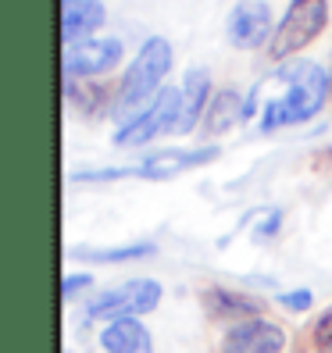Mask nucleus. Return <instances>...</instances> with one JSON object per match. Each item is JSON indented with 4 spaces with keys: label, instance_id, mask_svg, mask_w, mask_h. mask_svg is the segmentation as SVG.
Here are the masks:
<instances>
[{
    "label": "nucleus",
    "instance_id": "nucleus-1",
    "mask_svg": "<svg viewBox=\"0 0 332 353\" xmlns=\"http://www.w3.org/2000/svg\"><path fill=\"white\" fill-rule=\"evenodd\" d=\"M329 97H332V79L322 65H315V61H286L275 75H268L251 90L243 121L261 114V132L304 125L325 108Z\"/></svg>",
    "mask_w": 332,
    "mask_h": 353
},
{
    "label": "nucleus",
    "instance_id": "nucleus-2",
    "mask_svg": "<svg viewBox=\"0 0 332 353\" xmlns=\"http://www.w3.org/2000/svg\"><path fill=\"white\" fill-rule=\"evenodd\" d=\"M172 61H175V54H172V43L164 36H150L139 47V54L129 65L126 79H121V86L115 93V103H111V114L121 125H129L136 114H143V108L164 90L161 82L172 72Z\"/></svg>",
    "mask_w": 332,
    "mask_h": 353
},
{
    "label": "nucleus",
    "instance_id": "nucleus-3",
    "mask_svg": "<svg viewBox=\"0 0 332 353\" xmlns=\"http://www.w3.org/2000/svg\"><path fill=\"white\" fill-rule=\"evenodd\" d=\"M329 26V0H289L286 14L279 18V26L268 43V57L272 61H293L304 47H311Z\"/></svg>",
    "mask_w": 332,
    "mask_h": 353
},
{
    "label": "nucleus",
    "instance_id": "nucleus-4",
    "mask_svg": "<svg viewBox=\"0 0 332 353\" xmlns=\"http://www.w3.org/2000/svg\"><path fill=\"white\" fill-rule=\"evenodd\" d=\"M179 111H182V90H168L164 86L143 114H136L129 125H118L115 132V147H143L154 136H168L179 129Z\"/></svg>",
    "mask_w": 332,
    "mask_h": 353
},
{
    "label": "nucleus",
    "instance_id": "nucleus-5",
    "mask_svg": "<svg viewBox=\"0 0 332 353\" xmlns=\"http://www.w3.org/2000/svg\"><path fill=\"white\" fill-rule=\"evenodd\" d=\"M161 303V282L154 279H133L118 289H108L90 300L86 307V318H100V321H126V318H136V314H150Z\"/></svg>",
    "mask_w": 332,
    "mask_h": 353
},
{
    "label": "nucleus",
    "instance_id": "nucleus-6",
    "mask_svg": "<svg viewBox=\"0 0 332 353\" xmlns=\"http://www.w3.org/2000/svg\"><path fill=\"white\" fill-rule=\"evenodd\" d=\"M272 4L268 0H236L225 22V36L240 50H257L261 43H272Z\"/></svg>",
    "mask_w": 332,
    "mask_h": 353
},
{
    "label": "nucleus",
    "instance_id": "nucleus-7",
    "mask_svg": "<svg viewBox=\"0 0 332 353\" xmlns=\"http://www.w3.org/2000/svg\"><path fill=\"white\" fill-rule=\"evenodd\" d=\"M121 61V43L111 36H93L82 39V43H72L61 54V72L72 79H90V75H104L111 72Z\"/></svg>",
    "mask_w": 332,
    "mask_h": 353
},
{
    "label": "nucleus",
    "instance_id": "nucleus-8",
    "mask_svg": "<svg viewBox=\"0 0 332 353\" xmlns=\"http://www.w3.org/2000/svg\"><path fill=\"white\" fill-rule=\"evenodd\" d=\"M282 350H286V332L264 318L233 325L222 343V353H282Z\"/></svg>",
    "mask_w": 332,
    "mask_h": 353
},
{
    "label": "nucleus",
    "instance_id": "nucleus-9",
    "mask_svg": "<svg viewBox=\"0 0 332 353\" xmlns=\"http://www.w3.org/2000/svg\"><path fill=\"white\" fill-rule=\"evenodd\" d=\"M218 147H193V150H161V154H150L143 164H136V179H150V182H161V179H172V175H182L190 168H200V164H211L218 161Z\"/></svg>",
    "mask_w": 332,
    "mask_h": 353
},
{
    "label": "nucleus",
    "instance_id": "nucleus-10",
    "mask_svg": "<svg viewBox=\"0 0 332 353\" xmlns=\"http://www.w3.org/2000/svg\"><path fill=\"white\" fill-rule=\"evenodd\" d=\"M108 22V8L104 0H75V4L61 8V43L72 47L82 39H93V32Z\"/></svg>",
    "mask_w": 332,
    "mask_h": 353
},
{
    "label": "nucleus",
    "instance_id": "nucleus-11",
    "mask_svg": "<svg viewBox=\"0 0 332 353\" xmlns=\"http://www.w3.org/2000/svg\"><path fill=\"white\" fill-rule=\"evenodd\" d=\"M211 108V75L204 68H190L182 79V111H179V129L175 136H186L200 125V118Z\"/></svg>",
    "mask_w": 332,
    "mask_h": 353
},
{
    "label": "nucleus",
    "instance_id": "nucleus-12",
    "mask_svg": "<svg viewBox=\"0 0 332 353\" xmlns=\"http://www.w3.org/2000/svg\"><path fill=\"white\" fill-rule=\"evenodd\" d=\"M100 346H104V353H154L150 332L143 328V321H136V318L104 325Z\"/></svg>",
    "mask_w": 332,
    "mask_h": 353
},
{
    "label": "nucleus",
    "instance_id": "nucleus-13",
    "mask_svg": "<svg viewBox=\"0 0 332 353\" xmlns=\"http://www.w3.org/2000/svg\"><path fill=\"white\" fill-rule=\"evenodd\" d=\"M204 307L211 310L215 318H261V300L257 296H246V293H236V289H222V285H215V289H207L204 293Z\"/></svg>",
    "mask_w": 332,
    "mask_h": 353
},
{
    "label": "nucleus",
    "instance_id": "nucleus-14",
    "mask_svg": "<svg viewBox=\"0 0 332 353\" xmlns=\"http://www.w3.org/2000/svg\"><path fill=\"white\" fill-rule=\"evenodd\" d=\"M243 111H246V100L236 93V90H222L211 97V108L204 114V136H222L229 132L236 121H243Z\"/></svg>",
    "mask_w": 332,
    "mask_h": 353
},
{
    "label": "nucleus",
    "instance_id": "nucleus-15",
    "mask_svg": "<svg viewBox=\"0 0 332 353\" xmlns=\"http://www.w3.org/2000/svg\"><path fill=\"white\" fill-rule=\"evenodd\" d=\"M157 250L154 243H129V246H108V250H97V246H82V250H72V257L93 261V264H121V261H139L150 257Z\"/></svg>",
    "mask_w": 332,
    "mask_h": 353
},
{
    "label": "nucleus",
    "instance_id": "nucleus-16",
    "mask_svg": "<svg viewBox=\"0 0 332 353\" xmlns=\"http://www.w3.org/2000/svg\"><path fill=\"white\" fill-rule=\"evenodd\" d=\"M65 100L75 103L79 111L93 114V111H97V103H100V93L90 86L86 79H72V75H65Z\"/></svg>",
    "mask_w": 332,
    "mask_h": 353
},
{
    "label": "nucleus",
    "instance_id": "nucleus-17",
    "mask_svg": "<svg viewBox=\"0 0 332 353\" xmlns=\"http://www.w3.org/2000/svg\"><path fill=\"white\" fill-rule=\"evenodd\" d=\"M282 228V211L279 207H264L254 218V239H275Z\"/></svg>",
    "mask_w": 332,
    "mask_h": 353
},
{
    "label": "nucleus",
    "instance_id": "nucleus-18",
    "mask_svg": "<svg viewBox=\"0 0 332 353\" xmlns=\"http://www.w3.org/2000/svg\"><path fill=\"white\" fill-rule=\"evenodd\" d=\"M118 179H136V168H97V172H75L72 182H118Z\"/></svg>",
    "mask_w": 332,
    "mask_h": 353
},
{
    "label": "nucleus",
    "instance_id": "nucleus-19",
    "mask_svg": "<svg viewBox=\"0 0 332 353\" xmlns=\"http://www.w3.org/2000/svg\"><path fill=\"white\" fill-rule=\"evenodd\" d=\"M315 343H318L325 353H332V307L315 321Z\"/></svg>",
    "mask_w": 332,
    "mask_h": 353
},
{
    "label": "nucleus",
    "instance_id": "nucleus-20",
    "mask_svg": "<svg viewBox=\"0 0 332 353\" xmlns=\"http://www.w3.org/2000/svg\"><path fill=\"white\" fill-rule=\"evenodd\" d=\"M279 303L286 310H307L311 303H315V296H311V289H293V293H282Z\"/></svg>",
    "mask_w": 332,
    "mask_h": 353
},
{
    "label": "nucleus",
    "instance_id": "nucleus-21",
    "mask_svg": "<svg viewBox=\"0 0 332 353\" xmlns=\"http://www.w3.org/2000/svg\"><path fill=\"white\" fill-rule=\"evenodd\" d=\"M93 279L86 272H79V275H65V282H61V293H65V300H72L75 293H82V289H90Z\"/></svg>",
    "mask_w": 332,
    "mask_h": 353
},
{
    "label": "nucleus",
    "instance_id": "nucleus-22",
    "mask_svg": "<svg viewBox=\"0 0 332 353\" xmlns=\"http://www.w3.org/2000/svg\"><path fill=\"white\" fill-rule=\"evenodd\" d=\"M68 4H75V0H61V8H68Z\"/></svg>",
    "mask_w": 332,
    "mask_h": 353
},
{
    "label": "nucleus",
    "instance_id": "nucleus-23",
    "mask_svg": "<svg viewBox=\"0 0 332 353\" xmlns=\"http://www.w3.org/2000/svg\"><path fill=\"white\" fill-rule=\"evenodd\" d=\"M329 79H332V72H329Z\"/></svg>",
    "mask_w": 332,
    "mask_h": 353
}]
</instances>
